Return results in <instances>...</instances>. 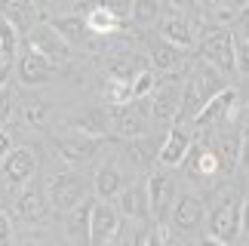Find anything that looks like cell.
<instances>
[{
	"label": "cell",
	"mask_w": 249,
	"mask_h": 246,
	"mask_svg": "<svg viewBox=\"0 0 249 246\" xmlns=\"http://www.w3.org/2000/svg\"><path fill=\"white\" fill-rule=\"evenodd\" d=\"M203 219H206V206L197 194H178L176 197L169 222L178 234H194L200 225H203Z\"/></svg>",
	"instance_id": "obj_14"
},
{
	"label": "cell",
	"mask_w": 249,
	"mask_h": 246,
	"mask_svg": "<svg viewBox=\"0 0 249 246\" xmlns=\"http://www.w3.org/2000/svg\"><path fill=\"white\" fill-rule=\"evenodd\" d=\"M99 6H105L108 13H114L117 18H129L132 16V0H95Z\"/></svg>",
	"instance_id": "obj_38"
},
{
	"label": "cell",
	"mask_w": 249,
	"mask_h": 246,
	"mask_svg": "<svg viewBox=\"0 0 249 246\" xmlns=\"http://www.w3.org/2000/svg\"><path fill=\"white\" fill-rule=\"evenodd\" d=\"M185 166H188V173L194 182H203V178H215V176H222L225 173V166H222V157H218V151L213 141H203V139H194V145H191L188 151V157H185Z\"/></svg>",
	"instance_id": "obj_9"
},
{
	"label": "cell",
	"mask_w": 249,
	"mask_h": 246,
	"mask_svg": "<svg viewBox=\"0 0 249 246\" xmlns=\"http://www.w3.org/2000/svg\"><path fill=\"white\" fill-rule=\"evenodd\" d=\"M111 108V129L123 139H136V136H145L148 132V117L145 111L136 105V99L126 102V105H108Z\"/></svg>",
	"instance_id": "obj_15"
},
{
	"label": "cell",
	"mask_w": 249,
	"mask_h": 246,
	"mask_svg": "<svg viewBox=\"0 0 249 246\" xmlns=\"http://www.w3.org/2000/svg\"><path fill=\"white\" fill-rule=\"evenodd\" d=\"M0 185H3V178H0Z\"/></svg>",
	"instance_id": "obj_48"
},
{
	"label": "cell",
	"mask_w": 249,
	"mask_h": 246,
	"mask_svg": "<svg viewBox=\"0 0 249 246\" xmlns=\"http://www.w3.org/2000/svg\"><path fill=\"white\" fill-rule=\"evenodd\" d=\"M53 141H55V151H59L68 163H86V160H92L102 151L105 136H95V132H86V129H77V126H65V129L55 132Z\"/></svg>",
	"instance_id": "obj_4"
},
{
	"label": "cell",
	"mask_w": 249,
	"mask_h": 246,
	"mask_svg": "<svg viewBox=\"0 0 249 246\" xmlns=\"http://www.w3.org/2000/svg\"><path fill=\"white\" fill-rule=\"evenodd\" d=\"M92 206H95V200H92V197H86L83 203H77L74 210L65 212V237H68L71 243H89Z\"/></svg>",
	"instance_id": "obj_22"
},
{
	"label": "cell",
	"mask_w": 249,
	"mask_h": 246,
	"mask_svg": "<svg viewBox=\"0 0 249 246\" xmlns=\"http://www.w3.org/2000/svg\"><path fill=\"white\" fill-rule=\"evenodd\" d=\"M181 102V87L178 83H157L151 92V120L157 123H176Z\"/></svg>",
	"instance_id": "obj_17"
},
{
	"label": "cell",
	"mask_w": 249,
	"mask_h": 246,
	"mask_svg": "<svg viewBox=\"0 0 249 246\" xmlns=\"http://www.w3.org/2000/svg\"><path fill=\"white\" fill-rule=\"evenodd\" d=\"M0 16L9 18V22H13L18 31H22V37H25V34L37 25L40 9H37L34 0H0Z\"/></svg>",
	"instance_id": "obj_24"
},
{
	"label": "cell",
	"mask_w": 249,
	"mask_h": 246,
	"mask_svg": "<svg viewBox=\"0 0 249 246\" xmlns=\"http://www.w3.org/2000/svg\"><path fill=\"white\" fill-rule=\"evenodd\" d=\"M102 99H105V105H126V102L136 99L132 96V83L108 77V83H105V89H102Z\"/></svg>",
	"instance_id": "obj_34"
},
{
	"label": "cell",
	"mask_w": 249,
	"mask_h": 246,
	"mask_svg": "<svg viewBox=\"0 0 249 246\" xmlns=\"http://www.w3.org/2000/svg\"><path fill=\"white\" fill-rule=\"evenodd\" d=\"M172 9H178V13H185V9H194V0H166Z\"/></svg>",
	"instance_id": "obj_43"
},
{
	"label": "cell",
	"mask_w": 249,
	"mask_h": 246,
	"mask_svg": "<svg viewBox=\"0 0 249 246\" xmlns=\"http://www.w3.org/2000/svg\"><path fill=\"white\" fill-rule=\"evenodd\" d=\"M154 87H157V74H154V68H145L136 80H132V96H136V99L151 96V92H154Z\"/></svg>",
	"instance_id": "obj_36"
},
{
	"label": "cell",
	"mask_w": 249,
	"mask_h": 246,
	"mask_svg": "<svg viewBox=\"0 0 249 246\" xmlns=\"http://www.w3.org/2000/svg\"><path fill=\"white\" fill-rule=\"evenodd\" d=\"M237 108H240V92H237L234 87H225V89H218L203 108H200V114H197V120H194V126H197V129L228 126V123L234 120Z\"/></svg>",
	"instance_id": "obj_5"
},
{
	"label": "cell",
	"mask_w": 249,
	"mask_h": 246,
	"mask_svg": "<svg viewBox=\"0 0 249 246\" xmlns=\"http://www.w3.org/2000/svg\"><path fill=\"white\" fill-rule=\"evenodd\" d=\"M16 111H18V120H22L25 126H31V129H40V126H46V120H50V114H53V108L46 105L43 99H37V96H31V99H22Z\"/></svg>",
	"instance_id": "obj_31"
},
{
	"label": "cell",
	"mask_w": 249,
	"mask_h": 246,
	"mask_svg": "<svg viewBox=\"0 0 249 246\" xmlns=\"http://www.w3.org/2000/svg\"><path fill=\"white\" fill-rule=\"evenodd\" d=\"M200 59L215 65L222 74L237 71V37L225 25H209L200 37Z\"/></svg>",
	"instance_id": "obj_2"
},
{
	"label": "cell",
	"mask_w": 249,
	"mask_h": 246,
	"mask_svg": "<svg viewBox=\"0 0 249 246\" xmlns=\"http://www.w3.org/2000/svg\"><path fill=\"white\" fill-rule=\"evenodd\" d=\"M132 22L136 25H154L163 18V0H132Z\"/></svg>",
	"instance_id": "obj_32"
},
{
	"label": "cell",
	"mask_w": 249,
	"mask_h": 246,
	"mask_svg": "<svg viewBox=\"0 0 249 246\" xmlns=\"http://www.w3.org/2000/svg\"><path fill=\"white\" fill-rule=\"evenodd\" d=\"M191 77H194V83H197V89H200V96H203V102H209L218 89H225V74L218 71L215 65H209L206 59H203V65H197V71L191 74Z\"/></svg>",
	"instance_id": "obj_30"
},
{
	"label": "cell",
	"mask_w": 249,
	"mask_h": 246,
	"mask_svg": "<svg viewBox=\"0 0 249 246\" xmlns=\"http://www.w3.org/2000/svg\"><path fill=\"white\" fill-rule=\"evenodd\" d=\"M9 148H13V139H9V132L0 126V160H3L9 154Z\"/></svg>",
	"instance_id": "obj_42"
},
{
	"label": "cell",
	"mask_w": 249,
	"mask_h": 246,
	"mask_svg": "<svg viewBox=\"0 0 249 246\" xmlns=\"http://www.w3.org/2000/svg\"><path fill=\"white\" fill-rule=\"evenodd\" d=\"M16 240V231H13V212L0 210V246L13 243Z\"/></svg>",
	"instance_id": "obj_39"
},
{
	"label": "cell",
	"mask_w": 249,
	"mask_h": 246,
	"mask_svg": "<svg viewBox=\"0 0 249 246\" xmlns=\"http://www.w3.org/2000/svg\"><path fill=\"white\" fill-rule=\"evenodd\" d=\"M145 68H151L148 55H136V53H117L108 59V77L111 80H126L132 83Z\"/></svg>",
	"instance_id": "obj_23"
},
{
	"label": "cell",
	"mask_w": 249,
	"mask_h": 246,
	"mask_svg": "<svg viewBox=\"0 0 249 246\" xmlns=\"http://www.w3.org/2000/svg\"><path fill=\"white\" fill-rule=\"evenodd\" d=\"M77 13L86 18V28L95 34V37H114L123 31V18H117L114 13H108L105 6H99L95 0H86L80 3L77 0Z\"/></svg>",
	"instance_id": "obj_16"
},
{
	"label": "cell",
	"mask_w": 249,
	"mask_h": 246,
	"mask_svg": "<svg viewBox=\"0 0 249 246\" xmlns=\"http://www.w3.org/2000/svg\"><path fill=\"white\" fill-rule=\"evenodd\" d=\"M117 210L123 219L132 222H148L151 212H154V203H151V191L148 182H132L117 194Z\"/></svg>",
	"instance_id": "obj_13"
},
{
	"label": "cell",
	"mask_w": 249,
	"mask_h": 246,
	"mask_svg": "<svg viewBox=\"0 0 249 246\" xmlns=\"http://www.w3.org/2000/svg\"><path fill=\"white\" fill-rule=\"evenodd\" d=\"M50 22H53V28H55V31H59V34H62L71 46H89L92 40H99V37H95L89 28H86V18H83L80 13L53 16Z\"/></svg>",
	"instance_id": "obj_21"
},
{
	"label": "cell",
	"mask_w": 249,
	"mask_h": 246,
	"mask_svg": "<svg viewBox=\"0 0 249 246\" xmlns=\"http://www.w3.org/2000/svg\"><path fill=\"white\" fill-rule=\"evenodd\" d=\"M89 188L92 182L86 178L83 173H50L43 182V191H46V200L55 212H68L74 210L77 203H83L89 197Z\"/></svg>",
	"instance_id": "obj_1"
},
{
	"label": "cell",
	"mask_w": 249,
	"mask_h": 246,
	"mask_svg": "<svg viewBox=\"0 0 249 246\" xmlns=\"http://www.w3.org/2000/svg\"><path fill=\"white\" fill-rule=\"evenodd\" d=\"M215 6H228V9H240V6H246L249 0H213Z\"/></svg>",
	"instance_id": "obj_44"
},
{
	"label": "cell",
	"mask_w": 249,
	"mask_h": 246,
	"mask_svg": "<svg viewBox=\"0 0 249 246\" xmlns=\"http://www.w3.org/2000/svg\"><path fill=\"white\" fill-rule=\"evenodd\" d=\"M18 108V96H16V87L13 83H6L3 89H0V123H6L9 117L16 114Z\"/></svg>",
	"instance_id": "obj_35"
},
{
	"label": "cell",
	"mask_w": 249,
	"mask_h": 246,
	"mask_svg": "<svg viewBox=\"0 0 249 246\" xmlns=\"http://www.w3.org/2000/svg\"><path fill=\"white\" fill-rule=\"evenodd\" d=\"M148 59H151V68H157V71L169 74V71H176L178 65H185V50L160 37V43H157V46H151Z\"/></svg>",
	"instance_id": "obj_27"
},
{
	"label": "cell",
	"mask_w": 249,
	"mask_h": 246,
	"mask_svg": "<svg viewBox=\"0 0 249 246\" xmlns=\"http://www.w3.org/2000/svg\"><path fill=\"white\" fill-rule=\"evenodd\" d=\"M246 120H249V102H246Z\"/></svg>",
	"instance_id": "obj_47"
},
{
	"label": "cell",
	"mask_w": 249,
	"mask_h": 246,
	"mask_svg": "<svg viewBox=\"0 0 249 246\" xmlns=\"http://www.w3.org/2000/svg\"><path fill=\"white\" fill-rule=\"evenodd\" d=\"M16 74H18V83H22V87H43V83L53 80L55 62L50 55H43V53H37V50L28 46L16 62Z\"/></svg>",
	"instance_id": "obj_11"
},
{
	"label": "cell",
	"mask_w": 249,
	"mask_h": 246,
	"mask_svg": "<svg viewBox=\"0 0 249 246\" xmlns=\"http://www.w3.org/2000/svg\"><path fill=\"white\" fill-rule=\"evenodd\" d=\"M148 191H151V203H154V215L160 222H169L172 203H176V182H172V176L169 173H151Z\"/></svg>",
	"instance_id": "obj_18"
},
{
	"label": "cell",
	"mask_w": 249,
	"mask_h": 246,
	"mask_svg": "<svg viewBox=\"0 0 249 246\" xmlns=\"http://www.w3.org/2000/svg\"><path fill=\"white\" fill-rule=\"evenodd\" d=\"M9 83V65H0V89Z\"/></svg>",
	"instance_id": "obj_45"
},
{
	"label": "cell",
	"mask_w": 249,
	"mask_h": 246,
	"mask_svg": "<svg viewBox=\"0 0 249 246\" xmlns=\"http://www.w3.org/2000/svg\"><path fill=\"white\" fill-rule=\"evenodd\" d=\"M160 37L163 40H169V43H176V46H181V50H191L194 46V25H191V18L185 16V13H178V9H172L169 16H163L160 18Z\"/></svg>",
	"instance_id": "obj_20"
},
{
	"label": "cell",
	"mask_w": 249,
	"mask_h": 246,
	"mask_svg": "<svg viewBox=\"0 0 249 246\" xmlns=\"http://www.w3.org/2000/svg\"><path fill=\"white\" fill-rule=\"evenodd\" d=\"M37 154L31 148H9V154L0 160V178L9 188H22L28 182H34L37 176Z\"/></svg>",
	"instance_id": "obj_8"
},
{
	"label": "cell",
	"mask_w": 249,
	"mask_h": 246,
	"mask_svg": "<svg viewBox=\"0 0 249 246\" xmlns=\"http://www.w3.org/2000/svg\"><path fill=\"white\" fill-rule=\"evenodd\" d=\"M123 225V215L117 206H111L108 200H95L92 206V222H89V243L92 246H105V243H114L117 240V231Z\"/></svg>",
	"instance_id": "obj_10"
},
{
	"label": "cell",
	"mask_w": 249,
	"mask_h": 246,
	"mask_svg": "<svg viewBox=\"0 0 249 246\" xmlns=\"http://www.w3.org/2000/svg\"><path fill=\"white\" fill-rule=\"evenodd\" d=\"M65 126H77V129H86V132H95V136H108L111 129V108H86L80 114L68 117Z\"/></svg>",
	"instance_id": "obj_26"
},
{
	"label": "cell",
	"mask_w": 249,
	"mask_h": 246,
	"mask_svg": "<svg viewBox=\"0 0 249 246\" xmlns=\"http://www.w3.org/2000/svg\"><path fill=\"white\" fill-rule=\"evenodd\" d=\"M240 237L249 240V197L240 203Z\"/></svg>",
	"instance_id": "obj_40"
},
{
	"label": "cell",
	"mask_w": 249,
	"mask_h": 246,
	"mask_svg": "<svg viewBox=\"0 0 249 246\" xmlns=\"http://www.w3.org/2000/svg\"><path fill=\"white\" fill-rule=\"evenodd\" d=\"M191 145H194V129H191L188 123H172L169 132L163 136L157 163L166 166V169L181 166V163H185V157H188V151H191Z\"/></svg>",
	"instance_id": "obj_12"
},
{
	"label": "cell",
	"mask_w": 249,
	"mask_h": 246,
	"mask_svg": "<svg viewBox=\"0 0 249 246\" xmlns=\"http://www.w3.org/2000/svg\"><path fill=\"white\" fill-rule=\"evenodd\" d=\"M160 145H163V139H154V136H136V139H126V157L132 166L139 169H151L154 166V160L160 157Z\"/></svg>",
	"instance_id": "obj_25"
},
{
	"label": "cell",
	"mask_w": 249,
	"mask_h": 246,
	"mask_svg": "<svg viewBox=\"0 0 249 246\" xmlns=\"http://www.w3.org/2000/svg\"><path fill=\"white\" fill-rule=\"evenodd\" d=\"M240 166H249V126L240 129Z\"/></svg>",
	"instance_id": "obj_41"
},
{
	"label": "cell",
	"mask_w": 249,
	"mask_h": 246,
	"mask_svg": "<svg viewBox=\"0 0 249 246\" xmlns=\"http://www.w3.org/2000/svg\"><path fill=\"white\" fill-rule=\"evenodd\" d=\"M50 200H46V191L40 185H34V182H28L18 188V194H16V200H13V219L18 225H43L46 222V215H50Z\"/></svg>",
	"instance_id": "obj_6"
},
{
	"label": "cell",
	"mask_w": 249,
	"mask_h": 246,
	"mask_svg": "<svg viewBox=\"0 0 249 246\" xmlns=\"http://www.w3.org/2000/svg\"><path fill=\"white\" fill-rule=\"evenodd\" d=\"M240 237V200L237 194H222V200L206 215V243H234Z\"/></svg>",
	"instance_id": "obj_3"
},
{
	"label": "cell",
	"mask_w": 249,
	"mask_h": 246,
	"mask_svg": "<svg viewBox=\"0 0 249 246\" xmlns=\"http://www.w3.org/2000/svg\"><path fill=\"white\" fill-rule=\"evenodd\" d=\"M213 145H215V151H218V157H222L225 173H234V169L240 166V129L218 132V136L213 139Z\"/></svg>",
	"instance_id": "obj_28"
},
{
	"label": "cell",
	"mask_w": 249,
	"mask_h": 246,
	"mask_svg": "<svg viewBox=\"0 0 249 246\" xmlns=\"http://www.w3.org/2000/svg\"><path fill=\"white\" fill-rule=\"evenodd\" d=\"M18 40H22V31L9 22V18L0 16V53H3V59L13 65L16 53H18Z\"/></svg>",
	"instance_id": "obj_33"
},
{
	"label": "cell",
	"mask_w": 249,
	"mask_h": 246,
	"mask_svg": "<svg viewBox=\"0 0 249 246\" xmlns=\"http://www.w3.org/2000/svg\"><path fill=\"white\" fill-rule=\"evenodd\" d=\"M203 105H206V102H203V96H200V89H197L194 77H188V80H185V87H181V102H178L176 123H194Z\"/></svg>",
	"instance_id": "obj_29"
},
{
	"label": "cell",
	"mask_w": 249,
	"mask_h": 246,
	"mask_svg": "<svg viewBox=\"0 0 249 246\" xmlns=\"http://www.w3.org/2000/svg\"><path fill=\"white\" fill-rule=\"evenodd\" d=\"M34 3H37V9H40V13H43V9H50V6L55 3V0H34Z\"/></svg>",
	"instance_id": "obj_46"
},
{
	"label": "cell",
	"mask_w": 249,
	"mask_h": 246,
	"mask_svg": "<svg viewBox=\"0 0 249 246\" xmlns=\"http://www.w3.org/2000/svg\"><path fill=\"white\" fill-rule=\"evenodd\" d=\"M123 188H126V173H123V166L117 160H108V163H102L95 169V176H92L95 197H102V200H117V194Z\"/></svg>",
	"instance_id": "obj_19"
},
{
	"label": "cell",
	"mask_w": 249,
	"mask_h": 246,
	"mask_svg": "<svg viewBox=\"0 0 249 246\" xmlns=\"http://www.w3.org/2000/svg\"><path fill=\"white\" fill-rule=\"evenodd\" d=\"M25 40H28V46L31 50H37V53H43V55H50V59L55 62V65H62V62H71V55H74V46L65 40V37L53 28V22H37L31 31L25 34Z\"/></svg>",
	"instance_id": "obj_7"
},
{
	"label": "cell",
	"mask_w": 249,
	"mask_h": 246,
	"mask_svg": "<svg viewBox=\"0 0 249 246\" xmlns=\"http://www.w3.org/2000/svg\"><path fill=\"white\" fill-rule=\"evenodd\" d=\"M231 31H234L237 40H249V3L237 9V16L231 22Z\"/></svg>",
	"instance_id": "obj_37"
}]
</instances>
